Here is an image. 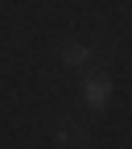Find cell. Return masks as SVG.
I'll use <instances>...</instances> for the list:
<instances>
[{
    "label": "cell",
    "instance_id": "obj_1",
    "mask_svg": "<svg viewBox=\"0 0 132 149\" xmlns=\"http://www.w3.org/2000/svg\"><path fill=\"white\" fill-rule=\"evenodd\" d=\"M87 58H91V54H87V50H79V46H70V50H66V62H70V66H83Z\"/></svg>",
    "mask_w": 132,
    "mask_h": 149
}]
</instances>
